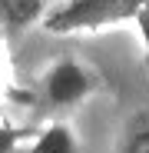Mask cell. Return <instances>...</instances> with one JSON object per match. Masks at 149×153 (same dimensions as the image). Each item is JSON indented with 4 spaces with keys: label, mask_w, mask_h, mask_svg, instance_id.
Instances as JSON below:
<instances>
[{
    "label": "cell",
    "mask_w": 149,
    "mask_h": 153,
    "mask_svg": "<svg viewBox=\"0 0 149 153\" xmlns=\"http://www.w3.org/2000/svg\"><path fill=\"white\" fill-rule=\"evenodd\" d=\"M139 0H60L46 7L40 17L43 30L53 37H76V33H103L123 23H133Z\"/></svg>",
    "instance_id": "6da1fadb"
},
{
    "label": "cell",
    "mask_w": 149,
    "mask_h": 153,
    "mask_svg": "<svg viewBox=\"0 0 149 153\" xmlns=\"http://www.w3.org/2000/svg\"><path fill=\"white\" fill-rule=\"evenodd\" d=\"M96 87H99L96 73H90L76 60H60L43 76V93H46V100L53 107H76L80 100H86Z\"/></svg>",
    "instance_id": "7a4b0ae2"
},
{
    "label": "cell",
    "mask_w": 149,
    "mask_h": 153,
    "mask_svg": "<svg viewBox=\"0 0 149 153\" xmlns=\"http://www.w3.org/2000/svg\"><path fill=\"white\" fill-rule=\"evenodd\" d=\"M53 0H0V30H27L30 23H40L46 7Z\"/></svg>",
    "instance_id": "3957f363"
},
{
    "label": "cell",
    "mask_w": 149,
    "mask_h": 153,
    "mask_svg": "<svg viewBox=\"0 0 149 153\" xmlns=\"http://www.w3.org/2000/svg\"><path fill=\"white\" fill-rule=\"evenodd\" d=\"M27 153H80V143H76V133L66 123H50L46 130H40L33 137Z\"/></svg>",
    "instance_id": "277c9868"
},
{
    "label": "cell",
    "mask_w": 149,
    "mask_h": 153,
    "mask_svg": "<svg viewBox=\"0 0 149 153\" xmlns=\"http://www.w3.org/2000/svg\"><path fill=\"white\" fill-rule=\"evenodd\" d=\"M119 153H149V110H139L126 120Z\"/></svg>",
    "instance_id": "5b68a950"
},
{
    "label": "cell",
    "mask_w": 149,
    "mask_h": 153,
    "mask_svg": "<svg viewBox=\"0 0 149 153\" xmlns=\"http://www.w3.org/2000/svg\"><path fill=\"white\" fill-rule=\"evenodd\" d=\"M23 130H17V126H7L0 123V153H17V146L23 143Z\"/></svg>",
    "instance_id": "8992f818"
},
{
    "label": "cell",
    "mask_w": 149,
    "mask_h": 153,
    "mask_svg": "<svg viewBox=\"0 0 149 153\" xmlns=\"http://www.w3.org/2000/svg\"><path fill=\"white\" fill-rule=\"evenodd\" d=\"M133 23L139 27V37H142V50H146V63H149V0H139V10H136Z\"/></svg>",
    "instance_id": "52a82bcc"
}]
</instances>
